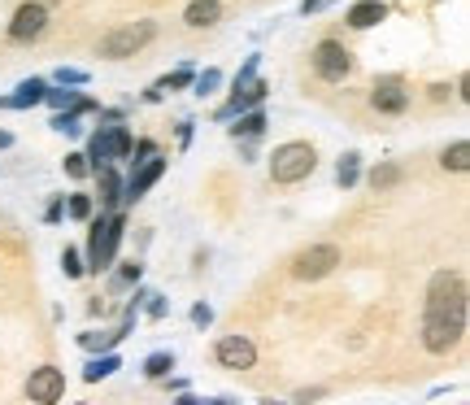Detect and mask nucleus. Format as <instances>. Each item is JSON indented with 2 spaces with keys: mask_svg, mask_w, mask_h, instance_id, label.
Returning <instances> with one entry per match:
<instances>
[{
  "mask_svg": "<svg viewBox=\"0 0 470 405\" xmlns=\"http://www.w3.org/2000/svg\"><path fill=\"white\" fill-rule=\"evenodd\" d=\"M57 78H61V83H83V75H78V70H61Z\"/></svg>",
  "mask_w": 470,
  "mask_h": 405,
  "instance_id": "obj_31",
  "label": "nucleus"
},
{
  "mask_svg": "<svg viewBox=\"0 0 470 405\" xmlns=\"http://www.w3.org/2000/svg\"><path fill=\"white\" fill-rule=\"evenodd\" d=\"M383 18H388V5H379V0H362V5H353V9H348V26H357V31L383 23Z\"/></svg>",
  "mask_w": 470,
  "mask_h": 405,
  "instance_id": "obj_15",
  "label": "nucleus"
},
{
  "mask_svg": "<svg viewBox=\"0 0 470 405\" xmlns=\"http://www.w3.org/2000/svg\"><path fill=\"white\" fill-rule=\"evenodd\" d=\"M97 183H100V205H118L123 197V188H118V175H114V166L109 161H97Z\"/></svg>",
  "mask_w": 470,
  "mask_h": 405,
  "instance_id": "obj_16",
  "label": "nucleus"
},
{
  "mask_svg": "<svg viewBox=\"0 0 470 405\" xmlns=\"http://www.w3.org/2000/svg\"><path fill=\"white\" fill-rule=\"evenodd\" d=\"M183 83H192V70H179V75H170L161 87H183Z\"/></svg>",
  "mask_w": 470,
  "mask_h": 405,
  "instance_id": "obj_30",
  "label": "nucleus"
},
{
  "mask_svg": "<svg viewBox=\"0 0 470 405\" xmlns=\"http://www.w3.org/2000/svg\"><path fill=\"white\" fill-rule=\"evenodd\" d=\"M214 87H218V70H205V75L197 78V92L205 97V92H214Z\"/></svg>",
  "mask_w": 470,
  "mask_h": 405,
  "instance_id": "obj_27",
  "label": "nucleus"
},
{
  "mask_svg": "<svg viewBox=\"0 0 470 405\" xmlns=\"http://www.w3.org/2000/svg\"><path fill=\"white\" fill-rule=\"evenodd\" d=\"M209 318H214L209 305H197V309H192V323H197V327H209Z\"/></svg>",
  "mask_w": 470,
  "mask_h": 405,
  "instance_id": "obj_29",
  "label": "nucleus"
},
{
  "mask_svg": "<svg viewBox=\"0 0 470 405\" xmlns=\"http://www.w3.org/2000/svg\"><path fill=\"white\" fill-rule=\"evenodd\" d=\"M61 266H66V275H70V279L83 275V266H78V253H75V249H66V253H61Z\"/></svg>",
  "mask_w": 470,
  "mask_h": 405,
  "instance_id": "obj_25",
  "label": "nucleus"
},
{
  "mask_svg": "<svg viewBox=\"0 0 470 405\" xmlns=\"http://www.w3.org/2000/svg\"><path fill=\"white\" fill-rule=\"evenodd\" d=\"M170 371H174V354H152L149 362H144V375H149V380H166Z\"/></svg>",
  "mask_w": 470,
  "mask_h": 405,
  "instance_id": "obj_20",
  "label": "nucleus"
},
{
  "mask_svg": "<svg viewBox=\"0 0 470 405\" xmlns=\"http://www.w3.org/2000/svg\"><path fill=\"white\" fill-rule=\"evenodd\" d=\"M123 336H83V349H114Z\"/></svg>",
  "mask_w": 470,
  "mask_h": 405,
  "instance_id": "obj_24",
  "label": "nucleus"
},
{
  "mask_svg": "<svg viewBox=\"0 0 470 405\" xmlns=\"http://www.w3.org/2000/svg\"><path fill=\"white\" fill-rule=\"evenodd\" d=\"M440 166H445V170H457V175H462V170H466V166H470V144H466V140H457V144H448V149H445V157H440Z\"/></svg>",
  "mask_w": 470,
  "mask_h": 405,
  "instance_id": "obj_18",
  "label": "nucleus"
},
{
  "mask_svg": "<svg viewBox=\"0 0 470 405\" xmlns=\"http://www.w3.org/2000/svg\"><path fill=\"white\" fill-rule=\"evenodd\" d=\"M371 105L379 114H405L410 109V92L401 87V78H383V83H374Z\"/></svg>",
  "mask_w": 470,
  "mask_h": 405,
  "instance_id": "obj_11",
  "label": "nucleus"
},
{
  "mask_svg": "<svg viewBox=\"0 0 470 405\" xmlns=\"http://www.w3.org/2000/svg\"><path fill=\"white\" fill-rule=\"evenodd\" d=\"M161 170H166V157H157V152H149V157L140 161V170L131 175V183H126V201H140V197L149 192L152 183L161 179Z\"/></svg>",
  "mask_w": 470,
  "mask_h": 405,
  "instance_id": "obj_12",
  "label": "nucleus"
},
{
  "mask_svg": "<svg viewBox=\"0 0 470 405\" xmlns=\"http://www.w3.org/2000/svg\"><path fill=\"white\" fill-rule=\"evenodd\" d=\"M157 35V23H131V26H114L105 40H100V57L109 61H123V57H135V52L149 44Z\"/></svg>",
  "mask_w": 470,
  "mask_h": 405,
  "instance_id": "obj_3",
  "label": "nucleus"
},
{
  "mask_svg": "<svg viewBox=\"0 0 470 405\" xmlns=\"http://www.w3.org/2000/svg\"><path fill=\"white\" fill-rule=\"evenodd\" d=\"M44 101V83H40V78H31V83H23V87H18V97H5V109H26V105H40Z\"/></svg>",
  "mask_w": 470,
  "mask_h": 405,
  "instance_id": "obj_17",
  "label": "nucleus"
},
{
  "mask_svg": "<svg viewBox=\"0 0 470 405\" xmlns=\"http://www.w3.org/2000/svg\"><path fill=\"white\" fill-rule=\"evenodd\" d=\"M262 131H266V114H244V118L231 127V135H235V140H240V135L253 140V135H262Z\"/></svg>",
  "mask_w": 470,
  "mask_h": 405,
  "instance_id": "obj_19",
  "label": "nucleus"
},
{
  "mask_svg": "<svg viewBox=\"0 0 470 405\" xmlns=\"http://www.w3.org/2000/svg\"><path fill=\"white\" fill-rule=\"evenodd\" d=\"M131 152V131L126 127H100L92 135V161H118Z\"/></svg>",
  "mask_w": 470,
  "mask_h": 405,
  "instance_id": "obj_10",
  "label": "nucleus"
},
{
  "mask_svg": "<svg viewBox=\"0 0 470 405\" xmlns=\"http://www.w3.org/2000/svg\"><path fill=\"white\" fill-rule=\"evenodd\" d=\"M357 161H362L357 152H348L345 161H340V170H336V179H340V188H353V183H357Z\"/></svg>",
  "mask_w": 470,
  "mask_h": 405,
  "instance_id": "obj_23",
  "label": "nucleus"
},
{
  "mask_svg": "<svg viewBox=\"0 0 470 405\" xmlns=\"http://www.w3.org/2000/svg\"><path fill=\"white\" fill-rule=\"evenodd\" d=\"M214 357L223 362L226 371H248V366L257 362V349H253L248 336H223V340L214 345Z\"/></svg>",
  "mask_w": 470,
  "mask_h": 405,
  "instance_id": "obj_9",
  "label": "nucleus"
},
{
  "mask_svg": "<svg viewBox=\"0 0 470 405\" xmlns=\"http://www.w3.org/2000/svg\"><path fill=\"white\" fill-rule=\"evenodd\" d=\"M66 170H70V175H88V157H78V152H75V157H66Z\"/></svg>",
  "mask_w": 470,
  "mask_h": 405,
  "instance_id": "obj_28",
  "label": "nucleus"
},
{
  "mask_svg": "<svg viewBox=\"0 0 470 405\" xmlns=\"http://www.w3.org/2000/svg\"><path fill=\"white\" fill-rule=\"evenodd\" d=\"M44 26H49V5H44V0H31V5H23V9L14 14L9 40H14V44H31V40L44 35Z\"/></svg>",
  "mask_w": 470,
  "mask_h": 405,
  "instance_id": "obj_6",
  "label": "nucleus"
},
{
  "mask_svg": "<svg viewBox=\"0 0 470 405\" xmlns=\"http://www.w3.org/2000/svg\"><path fill=\"white\" fill-rule=\"evenodd\" d=\"M118 235H123V223L118 218H97L92 223V271H105L114 262V249H118Z\"/></svg>",
  "mask_w": 470,
  "mask_h": 405,
  "instance_id": "obj_8",
  "label": "nucleus"
},
{
  "mask_svg": "<svg viewBox=\"0 0 470 405\" xmlns=\"http://www.w3.org/2000/svg\"><path fill=\"white\" fill-rule=\"evenodd\" d=\"M396 179H401V166H392V161H388V166H374V170H371L374 192H379V188H392Z\"/></svg>",
  "mask_w": 470,
  "mask_h": 405,
  "instance_id": "obj_22",
  "label": "nucleus"
},
{
  "mask_svg": "<svg viewBox=\"0 0 470 405\" xmlns=\"http://www.w3.org/2000/svg\"><path fill=\"white\" fill-rule=\"evenodd\" d=\"M223 18V5L218 0H192L188 9H183V23L192 26V31H205V26H214Z\"/></svg>",
  "mask_w": 470,
  "mask_h": 405,
  "instance_id": "obj_14",
  "label": "nucleus"
},
{
  "mask_svg": "<svg viewBox=\"0 0 470 405\" xmlns=\"http://www.w3.org/2000/svg\"><path fill=\"white\" fill-rule=\"evenodd\" d=\"M309 61H314V75L327 78V83H340V78L353 70V52H348L345 44H336V40H322Z\"/></svg>",
  "mask_w": 470,
  "mask_h": 405,
  "instance_id": "obj_5",
  "label": "nucleus"
},
{
  "mask_svg": "<svg viewBox=\"0 0 470 405\" xmlns=\"http://www.w3.org/2000/svg\"><path fill=\"white\" fill-rule=\"evenodd\" d=\"M266 92H271V87H266V83H262V78H257V83H235V97H231V105H226L223 109V118H231V114H240V109H248V105H262L266 101Z\"/></svg>",
  "mask_w": 470,
  "mask_h": 405,
  "instance_id": "obj_13",
  "label": "nucleus"
},
{
  "mask_svg": "<svg viewBox=\"0 0 470 405\" xmlns=\"http://www.w3.org/2000/svg\"><path fill=\"white\" fill-rule=\"evenodd\" d=\"M340 266V249L336 244H309L292 257V275L297 279H322Z\"/></svg>",
  "mask_w": 470,
  "mask_h": 405,
  "instance_id": "obj_4",
  "label": "nucleus"
},
{
  "mask_svg": "<svg viewBox=\"0 0 470 405\" xmlns=\"http://www.w3.org/2000/svg\"><path fill=\"white\" fill-rule=\"evenodd\" d=\"M466 331V279L457 271H440L427 288V314H422V345L431 354H448Z\"/></svg>",
  "mask_w": 470,
  "mask_h": 405,
  "instance_id": "obj_1",
  "label": "nucleus"
},
{
  "mask_svg": "<svg viewBox=\"0 0 470 405\" xmlns=\"http://www.w3.org/2000/svg\"><path fill=\"white\" fill-rule=\"evenodd\" d=\"M114 371H118V357H100V362H88L83 380H88V383H97V380H105V375H114Z\"/></svg>",
  "mask_w": 470,
  "mask_h": 405,
  "instance_id": "obj_21",
  "label": "nucleus"
},
{
  "mask_svg": "<svg viewBox=\"0 0 470 405\" xmlns=\"http://www.w3.org/2000/svg\"><path fill=\"white\" fill-rule=\"evenodd\" d=\"M314 161H318L314 144H300V140H292V144H279L274 157H271V179H274V183H300V179L314 170Z\"/></svg>",
  "mask_w": 470,
  "mask_h": 405,
  "instance_id": "obj_2",
  "label": "nucleus"
},
{
  "mask_svg": "<svg viewBox=\"0 0 470 405\" xmlns=\"http://www.w3.org/2000/svg\"><path fill=\"white\" fill-rule=\"evenodd\" d=\"M322 5H327V0H305V14H309V9H322Z\"/></svg>",
  "mask_w": 470,
  "mask_h": 405,
  "instance_id": "obj_32",
  "label": "nucleus"
},
{
  "mask_svg": "<svg viewBox=\"0 0 470 405\" xmlns=\"http://www.w3.org/2000/svg\"><path fill=\"white\" fill-rule=\"evenodd\" d=\"M0 149H9V131H0Z\"/></svg>",
  "mask_w": 470,
  "mask_h": 405,
  "instance_id": "obj_33",
  "label": "nucleus"
},
{
  "mask_svg": "<svg viewBox=\"0 0 470 405\" xmlns=\"http://www.w3.org/2000/svg\"><path fill=\"white\" fill-rule=\"evenodd\" d=\"M70 214L75 218H92V201L88 197H70Z\"/></svg>",
  "mask_w": 470,
  "mask_h": 405,
  "instance_id": "obj_26",
  "label": "nucleus"
},
{
  "mask_svg": "<svg viewBox=\"0 0 470 405\" xmlns=\"http://www.w3.org/2000/svg\"><path fill=\"white\" fill-rule=\"evenodd\" d=\"M26 397L35 405H57L66 397V375L57 371V366H40V371H31V380H26Z\"/></svg>",
  "mask_w": 470,
  "mask_h": 405,
  "instance_id": "obj_7",
  "label": "nucleus"
}]
</instances>
